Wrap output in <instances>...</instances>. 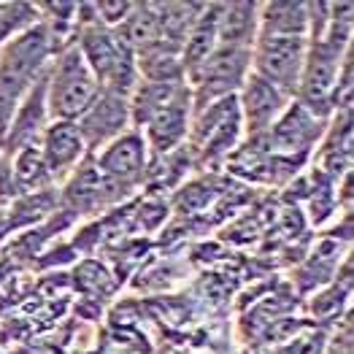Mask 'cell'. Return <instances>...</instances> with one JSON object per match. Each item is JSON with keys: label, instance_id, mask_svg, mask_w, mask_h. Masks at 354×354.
Segmentation results:
<instances>
[{"label": "cell", "instance_id": "cell-1", "mask_svg": "<svg viewBox=\"0 0 354 354\" xmlns=\"http://www.w3.org/2000/svg\"><path fill=\"white\" fill-rule=\"evenodd\" d=\"M55 55V30L46 22H32L30 28L19 30L0 46V89L14 100H22L46 73Z\"/></svg>", "mask_w": 354, "mask_h": 354}, {"label": "cell", "instance_id": "cell-2", "mask_svg": "<svg viewBox=\"0 0 354 354\" xmlns=\"http://www.w3.org/2000/svg\"><path fill=\"white\" fill-rule=\"evenodd\" d=\"M97 79L92 76L79 46H65L46 68V109L49 119L76 122L97 97Z\"/></svg>", "mask_w": 354, "mask_h": 354}, {"label": "cell", "instance_id": "cell-3", "mask_svg": "<svg viewBox=\"0 0 354 354\" xmlns=\"http://www.w3.org/2000/svg\"><path fill=\"white\" fill-rule=\"evenodd\" d=\"M76 46L82 57L87 59L92 76L97 79V87L103 92H117L130 97L133 87L138 84V71L136 55L127 49L119 32L109 28H89Z\"/></svg>", "mask_w": 354, "mask_h": 354}, {"label": "cell", "instance_id": "cell-4", "mask_svg": "<svg viewBox=\"0 0 354 354\" xmlns=\"http://www.w3.org/2000/svg\"><path fill=\"white\" fill-rule=\"evenodd\" d=\"M249 73H252V49L216 44V49L198 68H192L187 73L192 79V87H195L198 111L206 109L214 100L230 97L236 89L243 87Z\"/></svg>", "mask_w": 354, "mask_h": 354}, {"label": "cell", "instance_id": "cell-5", "mask_svg": "<svg viewBox=\"0 0 354 354\" xmlns=\"http://www.w3.org/2000/svg\"><path fill=\"white\" fill-rule=\"evenodd\" d=\"M308 38L295 35H257L252 46V73L266 79L268 84L295 97L303 62H306Z\"/></svg>", "mask_w": 354, "mask_h": 354}, {"label": "cell", "instance_id": "cell-6", "mask_svg": "<svg viewBox=\"0 0 354 354\" xmlns=\"http://www.w3.org/2000/svg\"><path fill=\"white\" fill-rule=\"evenodd\" d=\"M236 103L246 136L249 138H263L268 130L276 124V119L287 111L290 97L284 92H279L273 84H268L266 79L249 73L243 87H241V97Z\"/></svg>", "mask_w": 354, "mask_h": 354}, {"label": "cell", "instance_id": "cell-7", "mask_svg": "<svg viewBox=\"0 0 354 354\" xmlns=\"http://www.w3.org/2000/svg\"><path fill=\"white\" fill-rule=\"evenodd\" d=\"M76 124H79V133H82L87 149L109 147L111 141H117L119 136H124L130 130L127 97L100 89L97 97L92 100V106L76 119Z\"/></svg>", "mask_w": 354, "mask_h": 354}, {"label": "cell", "instance_id": "cell-8", "mask_svg": "<svg viewBox=\"0 0 354 354\" xmlns=\"http://www.w3.org/2000/svg\"><path fill=\"white\" fill-rule=\"evenodd\" d=\"M147 160L149 149L144 144V136L138 130H127L117 141L103 147V151L97 154V171L111 184H117L119 189H124L144 176Z\"/></svg>", "mask_w": 354, "mask_h": 354}, {"label": "cell", "instance_id": "cell-9", "mask_svg": "<svg viewBox=\"0 0 354 354\" xmlns=\"http://www.w3.org/2000/svg\"><path fill=\"white\" fill-rule=\"evenodd\" d=\"M38 149H41V157H44L52 178L76 171V165L87 154V144L79 133V124L65 122V119H52L46 124V130L38 138Z\"/></svg>", "mask_w": 354, "mask_h": 354}, {"label": "cell", "instance_id": "cell-10", "mask_svg": "<svg viewBox=\"0 0 354 354\" xmlns=\"http://www.w3.org/2000/svg\"><path fill=\"white\" fill-rule=\"evenodd\" d=\"M322 124L325 119L314 117L300 103H292L268 130V147L276 154H303L319 141Z\"/></svg>", "mask_w": 354, "mask_h": 354}, {"label": "cell", "instance_id": "cell-11", "mask_svg": "<svg viewBox=\"0 0 354 354\" xmlns=\"http://www.w3.org/2000/svg\"><path fill=\"white\" fill-rule=\"evenodd\" d=\"M189 100H192V95L184 87L162 111H157L141 127L147 149H151L154 154H168L187 138V133H189Z\"/></svg>", "mask_w": 354, "mask_h": 354}, {"label": "cell", "instance_id": "cell-12", "mask_svg": "<svg viewBox=\"0 0 354 354\" xmlns=\"http://www.w3.org/2000/svg\"><path fill=\"white\" fill-rule=\"evenodd\" d=\"M49 109H46V73L28 89V95L22 97L17 114H14V122L3 138V147L14 154V149L25 147H35V141L41 138V133L46 130L49 124Z\"/></svg>", "mask_w": 354, "mask_h": 354}, {"label": "cell", "instance_id": "cell-13", "mask_svg": "<svg viewBox=\"0 0 354 354\" xmlns=\"http://www.w3.org/2000/svg\"><path fill=\"white\" fill-rule=\"evenodd\" d=\"M308 30H311L308 3H263L257 11V35L308 38Z\"/></svg>", "mask_w": 354, "mask_h": 354}, {"label": "cell", "instance_id": "cell-14", "mask_svg": "<svg viewBox=\"0 0 354 354\" xmlns=\"http://www.w3.org/2000/svg\"><path fill=\"white\" fill-rule=\"evenodd\" d=\"M257 3H225L219 11L216 41L222 46L252 49L257 41Z\"/></svg>", "mask_w": 354, "mask_h": 354}, {"label": "cell", "instance_id": "cell-15", "mask_svg": "<svg viewBox=\"0 0 354 354\" xmlns=\"http://www.w3.org/2000/svg\"><path fill=\"white\" fill-rule=\"evenodd\" d=\"M14 181L22 187V189H41L52 181V174L41 157V149L38 147H25L17 151V160H14Z\"/></svg>", "mask_w": 354, "mask_h": 354}, {"label": "cell", "instance_id": "cell-16", "mask_svg": "<svg viewBox=\"0 0 354 354\" xmlns=\"http://www.w3.org/2000/svg\"><path fill=\"white\" fill-rule=\"evenodd\" d=\"M38 17V8L28 3H17V6H0V46L17 35L19 30L30 28Z\"/></svg>", "mask_w": 354, "mask_h": 354}, {"label": "cell", "instance_id": "cell-17", "mask_svg": "<svg viewBox=\"0 0 354 354\" xmlns=\"http://www.w3.org/2000/svg\"><path fill=\"white\" fill-rule=\"evenodd\" d=\"M95 8H97L100 22H103L106 28L122 25V22L127 19V14L133 11V6H130V3H100V6H95Z\"/></svg>", "mask_w": 354, "mask_h": 354}, {"label": "cell", "instance_id": "cell-18", "mask_svg": "<svg viewBox=\"0 0 354 354\" xmlns=\"http://www.w3.org/2000/svg\"><path fill=\"white\" fill-rule=\"evenodd\" d=\"M322 349V338L319 335H311V338H303V341H295L287 354H319Z\"/></svg>", "mask_w": 354, "mask_h": 354}]
</instances>
